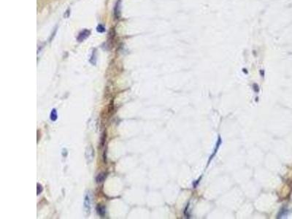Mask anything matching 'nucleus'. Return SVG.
<instances>
[{
    "label": "nucleus",
    "instance_id": "obj_7",
    "mask_svg": "<svg viewBox=\"0 0 292 219\" xmlns=\"http://www.w3.org/2000/svg\"><path fill=\"white\" fill-rule=\"evenodd\" d=\"M43 186L40 185V183H37V195H39L43 191Z\"/></svg>",
    "mask_w": 292,
    "mask_h": 219
},
{
    "label": "nucleus",
    "instance_id": "obj_1",
    "mask_svg": "<svg viewBox=\"0 0 292 219\" xmlns=\"http://www.w3.org/2000/svg\"><path fill=\"white\" fill-rule=\"evenodd\" d=\"M89 34H90V32H89V31L87 30V29L83 30L82 32H80V33L79 34V35H78V41H79V42L83 41L84 40H86V38H87L88 36H89Z\"/></svg>",
    "mask_w": 292,
    "mask_h": 219
},
{
    "label": "nucleus",
    "instance_id": "obj_4",
    "mask_svg": "<svg viewBox=\"0 0 292 219\" xmlns=\"http://www.w3.org/2000/svg\"><path fill=\"white\" fill-rule=\"evenodd\" d=\"M51 120L52 121H55L57 120V118H58V116H57V111L56 109H53L52 110L51 113Z\"/></svg>",
    "mask_w": 292,
    "mask_h": 219
},
{
    "label": "nucleus",
    "instance_id": "obj_2",
    "mask_svg": "<svg viewBox=\"0 0 292 219\" xmlns=\"http://www.w3.org/2000/svg\"><path fill=\"white\" fill-rule=\"evenodd\" d=\"M84 208H85L86 211H88L89 212L90 209H91V199H90L89 195L87 194L85 197V201H84Z\"/></svg>",
    "mask_w": 292,
    "mask_h": 219
},
{
    "label": "nucleus",
    "instance_id": "obj_6",
    "mask_svg": "<svg viewBox=\"0 0 292 219\" xmlns=\"http://www.w3.org/2000/svg\"><path fill=\"white\" fill-rule=\"evenodd\" d=\"M97 31L99 33H102V32H105V28L102 25H99L97 28Z\"/></svg>",
    "mask_w": 292,
    "mask_h": 219
},
{
    "label": "nucleus",
    "instance_id": "obj_5",
    "mask_svg": "<svg viewBox=\"0 0 292 219\" xmlns=\"http://www.w3.org/2000/svg\"><path fill=\"white\" fill-rule=\"evenodd\" d=\"M105 177H106V175H105V173L99 174V175H97V178H96V180H97V182H102L104 181Z\"/></svg>",
    "mask_w": 292,
    "mask_h": 219
},
{
    "label": "nucleus",
    "instance_id": "obj_3",
    "mask_svg": "<svg viewBox=\"0 0 292 219\" xmlns=\"http://www.w3.org/2000/svg\"><path fill=\"white\" fill-rule=\"evenodd\" d=\"M97 212L98 213V215L103 217L105 215V213H106V210H105V207L102 206V205H98L97 207Z\"/></svg>",
    "mask_w": 292,
    "mask_h": 219
}]
</instances>
